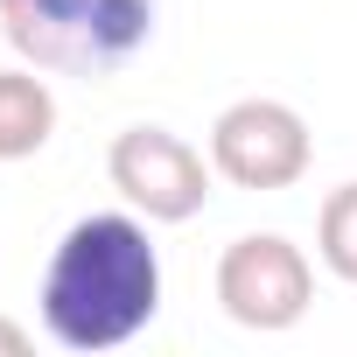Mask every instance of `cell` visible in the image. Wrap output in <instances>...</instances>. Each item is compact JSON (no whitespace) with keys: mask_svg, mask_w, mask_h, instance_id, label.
I'll list each match as a JSON object with an SVG mask.
<instances>
[{"mask_svg":"<svg viewBox=\"0 0 357 357\" xmlns=\"http://www.w3.org/2000/svg\"><path fill=\"white\" fill-rule=\"evenodd\" d=\"M161 308V259L119 211L77 218L43 266V329L63 350H119Z\"/></svg>","mask_w":357,"mask_h":357,"instance_id":"cell-1","label":"cell"},{"mask_svg":"<svg viewBox=\"0 0 357 357\" xmlns=\"http://www.w3.org/2000/svg\"><path fill=\"white\" fill-rule=\"evenodd\" d=\"M56 133V91L36 70H0V161H29Z\"/></svg>","mask_w":357,"mask_h":357,"instance_id":"cell-6","label":"cell"},{"mask_svg":"<svg viewBox=\"0 0 357 357\" xmlns=\"http://www.w3.org/2000/svg\"><path fill=\"white\" fill-rule=\"evenodd\" d=\"M315 252H322V266H329L336 280H350V287H357V183H343V190H329V197H322Z\"/></svg>","mask_w":357,"mask_h":357,"instance_id":"cell-7","label":"cell"},{"mask_svg":"<svg viewBox=\"0 0 357 357\" xmlns=\"http://www.w3.org/2000/svg\"><path fill=\"white\" fill-rule=\"evenodd\" d=\"M105 175L147 225H190L211 204V161L168 126H126L105 154Z\"/></svg>","mask_w":357,"mask_h":357,"instance_id":"cell-5","label":"cell"},{"mask_svg":"<svg viewBox=\"0 0 357 357\" xmlns=\"http://www.w3.org/2000/svg\"><path fill=\"white\" fill-rule=\"evenodd\" d=\"M218 301L238 329H294L315 301V273H308V252L280 231H245L225 245L218 259Z\"/></svg>","mask_w":357,"mask_h":357,"instance_id":"cell-3","label":"cell"},{"mask_svg":"<svg viewBox=\"0 0 357 357\" xmlns=\"http://www.w3.org/2000/svg\"><path fill=\"white\" fill-rule=\"evenodd\" d=\"M0 357H29V329L0 315Z\"/></svg>","mask_w":357,"mask_h":357,"instance_id":"cell-8","label":"cell"},{"mask_svg":"<svg viewBox=\"0 0 357 357\" xmlns=\"http://www.w3.org/2000/svg\"><path fill=\"white\" fill-rule=\"evenodd\" d=\"M315 161L308 119L280 98H238L211 126V168L231 190H294Z\"/></svg>","mask_w":357,"mask_h":357,"instance_id":"cell-4","label":"cell"},{"mask_svg":"<svg viewBox=\"0 0 357 357\" xmlns=\"http://www.w3.org/2000/svg\"><path fill=\"white\" fill-rule=\"evenodd\" d=\"M161 0H0V36L36 70L105 77L154 43Z\"/></svg>","mask_w":357,"mask_h":357,"instance_id":"cell-2","label":"cell"}]
</instances>
